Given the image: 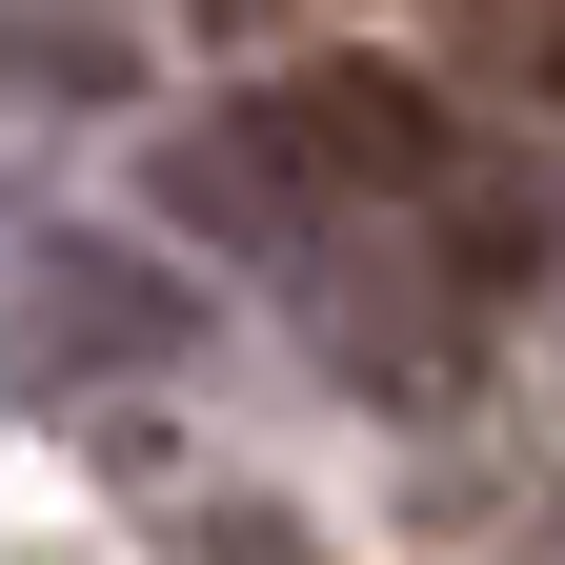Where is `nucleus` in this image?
Returning a JSON list of instances; mask_svg holds the SVG:
<instances>
[{
  "mask_svg": "<svg viewBox=\"0 0 565 565\" xmlns=\"http://www.w3.org/2000/svg\"><path fill=\"white\" fill-rule=\"evenodd\" d=\"M202 223H243V243H364V223H404L424 263L465 282V141H445V102L424 82H384V61H303V82H263L223 141H202Z\"/></svg>",
  "mask_w": 565,
  "mask_h": 565,
  "instance_id": "f257e3e1",
  "label": "nucleus"
}]
</instances>
